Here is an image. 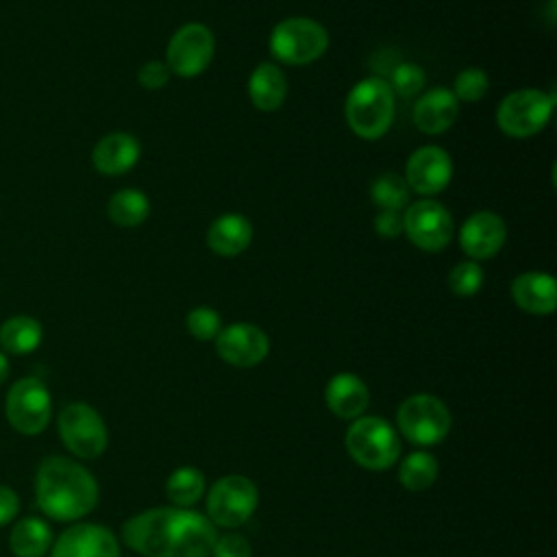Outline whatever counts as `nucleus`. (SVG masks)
<instances>
[{"mask_svg": "<svg viewBox=\"0 0 557 557\" xmlns=\"http://www.w3.org/2000/svg\"><path fill=\"white\" fill-rule=\"evenodd\" d=\"M215 524L189 507H157L128 518L122 540L144 557H209Z\"/></svg>", "mask_w": 557, "mask_h": 557, "instance_id": "f257e3e1", "label": "nucleus"}, {"mask_svg": "<svg viewBox=\"0 0 557 557\" xmlns=\"http://www.w3.org/2000/svg\"><path fill=\"white\" fill-rule=\"evenodd\" d=\"M39 509L54 520H78L98 503V483L87 468L67 457H46L35 476Z\"/></svg>", "mask_w": 557, "mask_h": 557, "instance_id": "f03ea898", "label": "nucleus"}, {"mask_svg": "<svg viewBox=\"0 0 557 557\" xmlns=\"http://www.w3.org/2000/svg\"><path fill=\"white\" fill-rule=\"evenodd\" d=\"M396 113V96L383 76H366L346 96L344 115L348 128L368 141L383 137Z\"/></svg>", "mask_w": 557, "mask_h": 557, "instance_id": "7ed1b4c3", "label": "nucleus"}, {"mask_svg": "<svg viewBox=\"0 0 557 557\" xmlns=\"http://www.w3.org/2000/svg\"><path fill=\"white\" fill-rule=\"evenodd\" d=\"M348 455L366 470L392 468L400 457L396 429L379 416H359L350 422L344 437Z\"/></svg>", "mask_w": 557, "mask_h": 557, "instance_id": "20e7f679", "label": "nucleus"}, {"mask_svg": "<svg viewBox=\"0 0 557 557\" xmlns=\"http://www.w3.org/2000/svg\"><path fill=\"white\" fill-rule=\"evenodd\" d=\"M329 48L326 28L311 17H285L270 33V52L285 65H309Z\"/></svg>", "mask_w": 557, "mask_h": 557, "instance_id": "39448f33", "label": "nucleus"}, {"mask_svg": "<svg viewBox=\"0 0 557 557\" xmlns=\"http://www.w3.org/2000/svg\"><path fill=\"white\" fill-rule=\"evenodd\" d=\"M555 96L542 89L524 87L507 94L496 109L498 128L516 139L537 135L550 120Z\"/></svg>", "mask_w": 557, "mask_h": 557, "instance_id": "423d86ee", "label": "nucleus"}, {"mask_svg": "<svg viewBox=\"0 0 557 557\" xmlns=\"http://www.w3.org/2000/svg\"><path fill=\"white\" fill-rule=\"evenodd\" d=\"M396 422L400 433L420 446L440 444L453 424L450 411L433 394H413L405 398L396 411Z\"/></svg>", "mask_w": 557, "mask_h": 557, "instance_id": "0eeeda50", "label": "nucleus"}, {"mask_svg": "<svg viewBox=\"0 0 557 557\" xmlns=\"http://www.w3.org/2000/svg\"><path fill=\"white\" fill-rule=\"evenodd\" d=\"M65 448L81 459H96L104 453L109 433L102 416L87 403H70L57 418Z\"/></svg>", "mask_w": 557, "mask_h": 557, "instance_id": "6e6552de", "label": "nucleus"}, {"mask_svg": "<svg viewBox=\"0 0 557 557\" xmlns=\"http://www.w3.org/2000/svg\"><path fill=\"white\" fill-rule=\"evenodd\" d=\"M259 490L244 474L218 479L207 494V518L215 527L235 529L244 524L257 509Z\"/></svg>", "mask_w": 557, "mask_h": 557, "instance_id": "1a4fd4ad", "label": "nucleus"}, {"mask_svg": "<svg viewBox=\"0 0 557 557\" xmlns=\"http://www.w3.org/2000/svg\"><path fill=\"white\" fill-rule=\"evenodd\" d=\"M4 416L22 435L41 433L52 416V400L44 381L35 376L15 381L4 398Z\"/></svg>", "mask_w": 557, "mask_h": 557, "instance_id": "9d476101", "label": "nucleus"}, {"mask_svg": "<svg viewBox=\"0 0 557 557\" xmlns=\"http://www.w3.org/2000/svg\"><path fill=\"white\" fill-rule=\"evenodd\" d=\"M403 233L416 248L424 252H440L453 239V215L433 198L409 202L403 211Z\"/></svg>", "mask_w": 557, "mask_h": 557, "instance_id": "9b49d317", "label": "nucleus"}, {"mask_svg": "<svg viewBox=\"0 0 557 557\" xmlns=\"http://www.w3.org/2000/svg\"><path fill=\"white\" fill-rule=\"evenodd\" d=\"M215 52V37L202 22L183 24L165 48V65L181 78H194L202 74Z\"/></svg>", "mask_w": 557, "mask_h": 557, "instance_id": "f8f14e48", "label": "nucleus"}, {"mask_svg": "<svg viewBox=\"0 0 557 557\" xmlns=\"http://www.w3.org/2000/svg\"><path fill=\"white\" fill-rule=\"evenodd\" d=\"M453 181V159L440 146H422L413 150L405 165V183L411 191L431 198Z\"/></svg>", "mask_w": 557, "mask_h": 557, "instance_id": "ddd939ff", "label": "nucleus"}, {"mask_svg": "<svg viewBox=\"0 0 557 557\" xmlns=\"http://www.w3.org/2000/svg\"><path fill=\"white\" fill-rule=\"evenodd\" d=\"M215 350L222 361L235 368H252L268 357L270 339L257 324L233 322L218 333Z\"/></svg>", "mask_w": 557, "mask_h": 557, "instance_id": "4468645a", "label": "nucleus"}, {"mask_svg": "<svg viewBox=\"0 0 557 557\" xmlns=\"http://www.w3.org/2000/svg\"><path fill=\"white\" fill-rule=\"evenodd\" d=\"M459 246L472 261L492 259L507 242V224L494 211H476L459 228Z\"/></svg>", "mask_w": 557, "mask_h": 557, "instance_id": "2eb2a0df", "label": "nucleus"}, {"mask_svg": "<svg viewBox=\"0 0 557 557\" xmlns=\"http://www.w3.org/2000/svg\"><path fill=\"white\" fill-rule=\"evenodd\" d=\"M50 557H120V544L107 527L78 522L61 533Z\"/></svg>", "mask_w": 557, "mask_h": 557, "instance_id": "dca6fc26", "label": "nucleus"}, {"mask_svg": "<svg viewBox=\"0 0 557 557\" xmlns=\"http://www.w3.org/2000/svg\"><path fill=\"white\" fill-rule=\"evenodd\" d=\"M459 113V100L448 87H433L424 91L413 104V124L424 135L446 133Z\"/></svg>", "mask_w": 557, "mask_h": 557, "instance_id": "f3484780", "label": "nucleus"}, {"mask_svg": "<svg viewBox=\"0 0 557 557\" xmlns=\"http://www.w3.org/2000/svg\"><path fill=\"white\" fill-rule=\"evenodd\" d=\"M511 298L531 315H548L557 309V281L546 272H522L511 281Z\"/></svg>", "mask_w": 557, "mask_h": 557, "instance_id": "a211bd4d", "label": "nucleus"}, {"mask_svg": "<svg viewBox=\"0 0 557 557\" xmlns=\"http://www.w3.org/2000/svg\"><path fill=\"white\" fill-rule=\"evenodd\" d=\"M141 146L131 133H109L91 150V163L100 174L120 176L135 168L139 161Z\"/></svg>", "mask_w": 557, "mask_h": 557, "instance_id": "6ab92c4d", "label": "nucleus"}, {"mask_svg": "<svg viewBox=\"0 0 557 557\" xmlns=\"http://www.w3.org/2000/svg\"><path fill=\"white\" fill-rule=\"evenodd\" d=\"M324 403L337 418L355 420L363 416L370 403V392L363 379H359L357 374L337 372L335 376L329 379L324 387Z\"/></svg>", "mask_w": 557, "mask_h": 557, "instance_id": "aec40b11", "label": "nucleus"}, {"mask_svg": "<svg viewBox=\"0 0 557 557\" xmlns=\"http://www.w3.org/2000/svg\"><path fill=\"white\" fill-rule=\"evenodd\" d=\"M252 242V224L242 213H222L207 228V246L218 257H237Z\"/></svg>", "mask_w": 557, "mask_h": 557, "instance_id": "412c9836", "label": "nucleus"}, {"mask_svg": "<svg viewBox=\"0 0 557 557\" xmlns=\"http://www.w3.org/2000/svg\"><path fill=\"white\" fill-rule=\"evenodd\" d=\"M287 96V81L283 70L272 61H261L248 76V98L255 109L276 111Z\"/></svg>", "mask_w": 557, "mask_h": 557, "instance_id": "4be33fe9", "label": "nucleus"}, {"mask_svg": "<svg viewBox=\"0 0 557 557\" xmlns=\"http://www.w3.org/2000/svg\"><path fill=\"white\" fill-rule=\"evenodd\" d=\"M9 546L15 557H44L52 546V531L41 518H22L11 529Z\"/></svg>", "mask_w": 557, "mask_h": 557, "instance_id": "5701e85b", "label": "nucleus"}, {"mask_svg": "<svg viewBox=\"0 0 557 557\" xmlns=\"http://www.w3.org/2000/svg\"><path fill=\"white\" fill-rule=\"evenodd\" d=\"M107 215L117 226H124V228L139 226L150 215V200L139 189H133V187L120 189L109 198Z\"/></svg>", "mask_w": 557, "mask_h": 557, "instance_id": "b1692460", "label": "nucleus"}, {"mask_svg": "<svg viewBox=\"0 0 557 557\" xmlns=\"http://www.w3.org/2000/svg\"><path fill=\"white\" fill-rule=\"evenodd\" d=\"M44 337L41 324L30 315H13L0 326V346L11 355L33 352Z\"/></svg>", "mask_w": 557, "mask_h": 557, "instance_id": "393cba45", "label": "nucleus"}, {"mask_svg": "<svg viewBox=\"0 0 557 557\" xmlns=\"http://www.w3.org/2000/svg\"><path fill=\"white\" fill-rule=\"evenodd\" d=\"M437 470L440 463L431 453L416 450L400 461L398 481L409 492H422L433 485V481L437 479Z\"/></svg>", "mask_w": 557, "mask_h": 557, "instance_id": "a878e982", "label": "nucleus"}, {"mask_svg": "<svg viewBox=\"0 0 557 557\" xmlns=\"http://www.w3.org/2000/svg\"><path fill=\"white\" fill-rule=\"evenodd\" d=\"M205 492V476L194 466L176 468L165 483V494L174 507H191Z\"/></svg>", "mask_w": 557, "mask_h": 557, "instance_id": "bb28decb", "label": "nucleus"}, {"mask_svg": "<svg viewBox=\"0 0 557 557\" xmlns=\"http://www.w3.org/2000/svg\"><path fill=\"white\" fill-rule=\"evenodd\" d=\"M370 198L379 209L403 211L411 200V189L400 174L383 172L372 181Z\"/></svg>", "mask_w": 557, "mask_h": 557, "instance_id": "cd10ccee", "label": "nucleus"}, {"mask_svg": "<svg viewBox=\"0 0 557 557\" xmlns=\"http://www.w3.org/2000/svg\"><path fill=\"white\" fill-rule=\"evenodd\" d=\"M485 283V272L483 268L468 259V261H461L457 263L450 272H448V287L453 294L461 296V298H468V296H474Z\"/></svg>", "mask_w": 557, "mask_h": 557, "instance_id": "c85d7f7f", "label": "nucleus"}, {"mask_svg": "<svg viewBox=\"0 0 557 557\" xmlns=\"http://www.w3.org/2000/svg\"><path fill=\"white\" fill-rule=\"evenodd\" d=\"M487 87H490V78L481 67H466L457 74L450 91L461 102H479L485 96Z\"/></svg>", "mask_w": 557, "mask_h": 557, "instance_id": "c756f323", "label": "nucleus"}, {"mask_svg": "<svg viewBox=\"0 0 557 557\" xmlns=\"http://www.w3.org/2000/svg\"><path fill=\"white\" fill-rule=\"evenodd\" d=\"M389 87L394 91V96H403V98H411L416 94L422 91L424 83H426V74L420 65L416 63H398L389 76Z\"/></svg>", "mask_w": 557, "mask_h": 557, "instance_id": "7c9ffc66", "label": "nucleus"}, {"mask_svg": "<svg viewBox=\"0 0 557 557\" xmlns=\"http://www.w3.org/2000/svg\"><path fill=\"white\" fill-rule=\"evenodd\" d=\"M185 326H187L189 335L196 337L198 342H209V339H215L218 333L222 331V318L215 309L202 305L187 313Z\"/></svg>", "mask_w": 557, "mask_h": 557, "instance_id": "2f4dec72", "label": "nucleus"}, {"mask_svg": "<svg viewBox=\"0 0 557 557\" xmlns=\"http://www.w3.org/2000/svg\"><path fill=\"white\" fill-rule=\"evenodd\" d=\"M209 555L211 557H252V548L244 535L226 533L215 537Z\"/></svg>", "mask_w": 557, "mask_h": 557, "instance_id": "473e14b6", "label": "nucleus"}, {"mask_svg": "<svg viewBox=\"0 0 557 557\" xmlns=\"http://www.w3.org/2000/svg\"><path fill=\"white\" fill-rule=\"evenodd\" d=\"M170 70L163 61H146L139 70H137V83L144 87V89H161L168 81H170Z\"/></svg>", "mask_w": 557, "mask_h": 557, "instance_id": "72a5a7b5", "label": "nucleus"}, {"mask_svg": "<svg viewBox=\"0 0 557 557\" xmlns=\"http://www.w3.org/2000/svg\"><path fill=\"white\" fill-rule=\"evenodd\" d=\"M374 231L379 237L394 239L403 233V211H392V209H379L374 218Z\"/></svg>", "mask_w": 557, "mask_h": 557, "instance_id": "f704fd0d", "label": "nucleus"}, {"mask_svg": "<svg viewBox=\"0 0 557 557\" xmlns=\"http://www.w3.org/2000/svg\"><path fill=\"white\" fill-rule=\"evenodd\" d=\"M20 511V498L9 485H0V527L9 524Z\"/></svg>", "mask_w": 557, "mask_h": 557, "instance_id": "c9c22d12", "label": "nucleus"}, {"mask_svg": "<svg viewBox=\"0 0 557 557\" xmlns=\"http://www.w3.org/2000/svg\"><path fill=\"white\" fill-rule=\"evenodd\" d=\"M7 376H9V359H7V355L0 350V383H4Z\"/></svg>", "mask_w": 557, "mask_h": 557, "instance_id": "e433bc0d", "label": "nucleus"}]
</instances>
